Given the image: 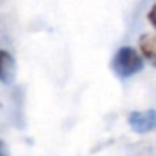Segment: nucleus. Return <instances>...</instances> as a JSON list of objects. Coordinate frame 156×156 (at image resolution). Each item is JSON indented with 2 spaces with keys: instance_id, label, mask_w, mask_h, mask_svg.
<instances>
[{
  "instance_id": "obj_5",
  "label": "nucleus",
  "mask_w": 156,
  "mask_h": 156,
  "mask_svg": "<svg viewBox=\"0 0 156 156\" xmlns=\"http://www.w3.org/2000/svg\"><path fill=\"white\" fill-rule=\"evenodd\" d=\"M148 20L151 22V25L156 29V5H153V9L149 10V14H148Z\"/></svg>"
},
{
  "instance_id": "obj_3",
  "label": "nucleus",
  "mask_w": 156,
  "mask_h": 156,
  "mask_svg": "<svg viewBox=\"0 0 156 156\" xmlns=\"http://www.w3.org/2000/svg\"><path fill=\"white\" fill-rule=\"evenodd\" d=\"M15 79V59L7 51L0 52V81L2 84H12Z\"/></svg>"
},
{
  "instance_id": "obj_1",
  "label": "nucleus",
  "mask_w": 156,
  "mask_h": 156,
  "mask_svg": "<svg viewBox=\"0 0 156 156\" xmlns=\"http://www.w3.org/2000/svg\"><path fill=\"white\" fill-rule=\"evenodd\" d=\"M143 66H144V62H143L139 52L129 45L121 47L111 61V69L119 79H129L136 76L143 69Z\"/></svg>"
},
{
  "instance_id": "obj_2",
  "label": "nucleus",
  "mask_w": 156,
  "mask_h": 156,
  "mask_svg": "<svg viewBox=\"0 0 156 156\" xmlns=\"http://www.w3.org/2000/svg\"><path fill=\"white\" fill-rule=\"evenodd\" d=\"M128 124L138 134L156 131V109H144V111H133L128 114Z\"/></svg>"
},
{
  "instance_id": "obj_6",
  "label": "nucleus",
  "mask_w": 156,
  "mask_h": 156,
  "mask_svg": "<svg viewBox=\"0 0 156 156\" xmlns=\"http://www.w3.org/2000/svg\"><path fill=\"white\" fill-rule=\"evenodd\" d=\"M2 156H9V153H7V146H5V143H2Z\"/></svg>"
},
{
  "instance_id": "obj_4",
  "label": "nucleus",
  "mask_w": 156,
  "mask_h": 156,
  "mask_svg": "<svg viewBox=\"0 0 156 156\" xmlns=\"http://www.w3.org/2000/svg\"><path fill=\"white\" fill-rule=\"evenodd\" d=\"M139 49H141V54L148 59L149 62L156 64V37L154 35H141L139 37Z\"/></svg>"
}]
</instances>
